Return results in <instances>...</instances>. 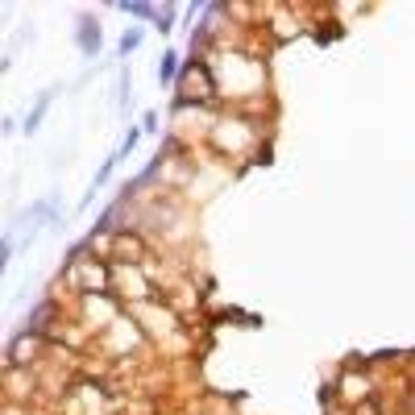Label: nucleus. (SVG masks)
<instances>
[{"label": "nucleus", "instance_id": "2", "mask_svg": "<svg viewBox=\"0 0 415 415\" xmlns=\"http://www.w3.org/2000/svg\"><path fill=\"white\" fill-rule=\"evenodd\" d=\"M116 249H121V254H141V241H137V237H121Z\"/></svg>", "mask_w": 415, "mask_h": 415}, {"label": "nucleus", "instance_id": "1", "mask_svg": "<svg viewBox=\"0 0 415 415\" xmlns=\"http://www.w3.org/2000/svg\"><path fill=\"white\" fill-rule=\"evenodd\" d=\"M345 399H349V403H366V399H370V382L349 374V378H345Z\"/></svg>", "mask_w": 415, "mask_h": 415}]
</instances>
